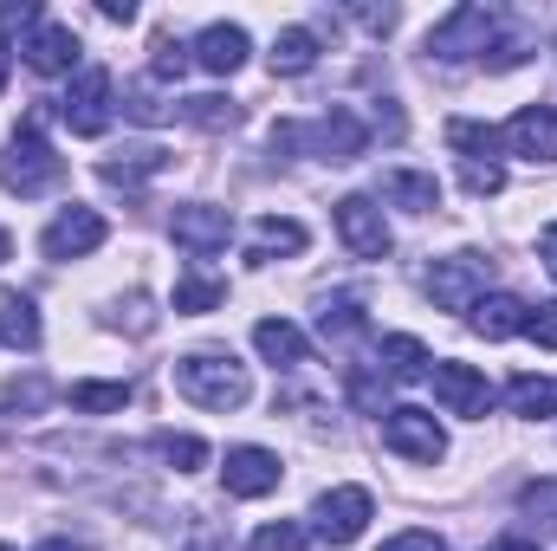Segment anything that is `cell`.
<instances>
[{"instance_id":"obj_1","label":"cell","mask_w":557,"mask_h":551,"mask_svg":"<svg viewBox=\"0 0 557 551\" xmlns=\"http://www.w3.org/2000/svg\"><path fill=\"white\" fill-rule=\"evenodd\" d=\"M175 390L195 403V409H240L247 396H253V383H247V364H234L227 351H188V357H175Z\"/></svg>"},{"instance_id":"obj_2","label":"cell","mask_w":557,"mask_h":551,"mask_svg":"<svg viewBox=\"0 0 557 551\" xmlns=\"http://www.w3.org/2000/svg\"><path fill=\"white\" fill-rule=\"evenodd\" d=\"M305 149V156H318V162H357L363 156V143H370V124L357 118V111H344V105H331L324 118H311V124H278L273 131V149Z\"/></svg>"},{"instance_id":"obj_3","label":"cell","mask_w":557,"mask_h":551,"mask_svg":"<svg viewBox=\"0 0 557 551\" xmlns=\"http://www.w3.org/2000/svg\"><path fill=\"white\" fill-rule=\"evenodd\" d=\"M59 175H65L59 149L46 143L39 118H26V124L13 131V143H7V156H0V188H13V195H46Z\"/></svg>"},{"instance_id":"obj_4","label":"cell","mask_w":557,"mask_h":551,"mask_svg":"<svg viewBox=\"0 0 557 551\" xmlns=\"http://www.w3.org/2000/svg\"><path fill=\"white\" fill-rule=\"evenodd\" d=\"M493 33H499V13H493V7H454V13L428 33V52H434V59H486Z\"/></svg>"},{"instance_id":"obj_5","label":"cell","mask_w":557,"mask_h":551,"mask_svg":"<svg viewBox=\"0 0 557 551\" xmlns=\"http://www.w3.org/2000/svg\"><path fill=\"white\" fill-rule=\"evenodd\" d=\"M59 118L72 124V137H104V131H111V72H104V65H85V72L65 85Z\"/></svg>"},{"instance_id":"obj_6","label":"cell","mask_w":557,"mask_h":551,"mask_svg":"<svg viewBox=\"0 0 557 551\" xmlns=\"http://www.w3.org/2000/svg\"><path fill=\"white\" fill-rule=\"evenodd\" d=\"M311 519H318V539L324 546H357L363 526L376 519V500H370V487H331V493H318Z\"/></svg>"},{"instance_id":"obj_7","label":"cell","mask_w":557,"mask_h":551,"mask_svg":"<svg viewBox=\"0 0 557 551\" xmlns=\"http://www.w3.org/2000/svg\"><path fill=\"white\" fill-rule=\"evenodd\" d=\"M428 298L441 311H473L486 298V260L480 254H447L428 267Z\"/></svg>"},{"instance_id":"obj_8","label":"cell","mask_w":557,"mask_h":551,"mask_svg":"<svg viewBox=\"0 0 557 551\" xmlns=\"http://www.w3.org/2000/svg\"><path fill=\"white\" fill-rule=\"evenodd\" d=\"M337 234H344V247L357 254V260H389V221H383V208L370 201V195H344L337 201Z\"/></svg>"},{"instance_id":"obj_9","label":"cell","mask_w":557,"mask_h":551,"mask_svg":"<svg viewBox=\"0 0 557 551\" xmlns=\"http://www.w3.org/2000/svg\"><path fill=\"white\" fill-rule=\"evenodd\" d=\"M428 383H434V403H441L447 415L480 421V415L493 409V383H486L473 364H434V370H428Z\"/></svg>"},{"instance_id":"obj_10","label":"cell","mask_w":557,"mask_h":551,"mask_svg":"<svg viewBox=\"0 0 557 551\" xmlns=\"http://www.w3.org/2000/svg\"><path fill=\"white\" fill-rule=\"evenodd\" d=\"M104 215L98 208H65L46 234H39V247H46V260H85V254H98L104 247Z\"/></svg>"},{"instance_id":"obj_11","label":"cell","mask_w":557,"mask_h":551,"mask_svg":"<svg viewBox=\"0 0 557 551\" xmlns=\"http://www.w3.org/2000/svg\"><path fill=\"white\" fill-rule=\"evenodd\" d=\"M383 441H389L403 461H428V467L447 454V434H441V421L428 409H389L383 415Z\"/></svg>"},{"instance_id":"obj_12","label":"cell","mask_w":557,"mask_h":551,"mask_svg":"<svg viewBox=\"0 0 557 551\" xmlns=\"http://www.w3.org/2000/svg\"><path fill=\"white\" fill-rule=\"evenodd\" d=\"M78 52H85V46H78V33H72L65 20H39V26L20 39V59H26L39 78H59V72H72V65H78Z\"/></svg>"},{"instance_id":"obj_13","label":"cell","mask_w":557,"mask_h":551,"mask_svg":"<svg viewBox=\"0 0 557 551\" xmlns=\"http://www.w3.org/2000/svg\"><path fill=\"white\" fill-rule=\"evenodd\" d=\"M175 247H188L195 260H208V254H221L227 247V234H234V215L227 208H208V201H188V208H175Z\"/></svg>"},{"instance_id":"obj_14","label":"cell","mask_w":557,"mask_h":551,"mask_svg":"<svg viewBox=\"0 0 557 551\" xmlns=\"http://www.w3.org/2000/svg\"><path fill=\"white\" fill-rule=\"evenodd\" d=\"M499 149L525 156V162H557V111L552 105H525L506 131H499Z\"/></svg>"},{"instance_id":"obj_15","label":"cell","mask_w":557,"mask_h":551,"mask_svg":"<svg viewBox=\"0 0 557 551\" xmlns=\"http://www.w3.org/2000/svg\"><path fill=\"white\" fill-rule=\"evenodd\" d=\"M278 454L273 448H227V467H221V480H227V493L234 500H267L278 487Z\"/></svg>"},{"instance_id":"obj_16","label":"cell","mask_w":557,"mask_h":551,"mask_svg":"<svg viewBox=\"0 0 557 551\" xmlns=\"http://www.w3.org/2000/svg\"><path fill=\"white\" fill-rule=\"evenodd\" d=\"M188 52H195V65H201V72L227 78V72H240V65H247V52H253V46H247V33H240V26L214 20V26H201V33H195V46H188Z\"/></svg>"},{"instance_id":"obj_17","label":"cell","mask_w":557,"mask_h":551,"mask_svg":"<svg viewBox=\"0 0 557 551\" xmlns=\"http://www.w3.org/2000/svg\"><path fill=\"white\" fill-rule=\"evenodd\" d=\"M376 370H383V383H421V377L434 370V357H428V344H421V338L396 331V338H383V344H376Z\"/></svg>"},{"instance_id":"obj_18","label":"cell","mask_w":557,"mask_h":551,"mask_svg":"<svg viewBox=\"0 0 557 551\" xmlns=\"http://www.w3.org/2000/svg\"><path fill=\"white\" fill-rule=\"evenodd\" d=\"M467 325H473L486 344H499V338L525 331V298H512V292H486V298L467 311Z\"/></svg>"},{"instance_id":"obj_19","label":"cell","mask_w":557,"mask_h":551,"mask_svg":"<svg viewBox=\"0 0 557 551\" xmlns=\"http://www.w3.org/2000/svg\"><path fill=\"white\" fill-rule=\"evenodd\" d=\"M267 59H273V78H305V72L318 65V33H311V26H285Z\"/></svg>"},{"instance_id":"obj_20","label":"cell","mask_w":557,"mask_h":551,"mask_svg":"<svg viewBox=\"0 0 557 551\" xmlns=\"http://www.w3.org/2000/svg\"><path fill=\"white\" fill-rule=\"evenodd\" d=\"M383 195H389L396 208H409V215H434V208H441V182L421 175V169H389V175H383Z\"/></svg>"},{"instance_id":"obj_21","label":"cell","mask_w":557,"mask_h":551,"mask_svg":"<svg viewBox=\"0 0 557 551\" xmlns=\"http://www.w3.org/2000/svg\"><path fill=\"white\" fill-rule=\"evenodd\" d=\"M253 344H260V357L278 364V370H298V364H305V331L285 325V318H260V325H253Z\"/></svg>"},{"instance_id":"obj_22","label":"cell","mask_w":557,"mask_h":551,"mask_svg":"<svg viewBox=\"0 0 557 551\" xmlns=\"http://www.w3.org/2000/svg\"><path fill=\"white\" fill-rule=\"evenodd\" d=\"M0 344L7 351H39V311H33V298H20V292L0 298Z\"/></svg>"},{"instance_id":"obj_23","label":"cell","mask_w":557,"mask_h":551,"mask_svg":"<svg viewBox=\"0 0 557 551\" xmlns=\"http://www.w3.org/2000/svg\"><path fill=\"white\" fill-rule=\"evenodd\" d=\"M305 241H311V234H305L298 221H285V215H267V221L253 228V247H247V254L267 267V260H278V254H305Z\"/></svg>"},{"instance_id":"obj_24","label":"cell","mask_w":557,"mask_h":551,"mask_svg":"<svg viewBox=\"0 0 557 551\" xmlns=\"http://www.w3.org/2000/svg\"><path fill=\"white\" fill-rule=\"evenodd\" d=\"M506 409L512 415H557V377H512L506 383Z\"/></svg>"},{"instance_id":"obj_25","label":"cell","mask_w":557,"mask_h":551,"mask_svg":"<svg viewBox=\"0 0 557 551\" xmlns=\"http://www.w3.org/2000/svg\"><path fill=\"white\" fill-rule=\"evenodd\" d=\"M318 331H324V338H357V331H370V318H363V298H350V292H331V298L318 305Z\"/></svg>"},{"instance_id":"obj_26","label":"cell","mask_w":557,"mask_h":551,"mask_svg":"<svg viewBox=\"0 0 557 551\" xmlns=\"http://www.w3.org/2000/svg\"><path fill=\"white\" fill-rule=\"evenodd\" d=\"M156 169H169V156H162V149H131L124 162H117V156H111V162H98V175H104L111 188H137L143 175H156Z\"/></svg>"},{"instance_id":"obj_27","label":"cell","mask_w":557,"mask_h":551,"mask_svg":"<svg viewBox=\"0 0 557 551\" xmlns=\"http://www.w3.org/2000/svg\"><path fill=\"white\" fill-rule=\"evenodd\" d=\"M195 131H234L240 124V105L234 98H221V91H208V98H188V105H175Z\"/></svg>"},{"instance_id":"obj_28","label":"cell","mask_w":557,"mask_h":551,"mask_svg":"<svg viewBox=\"0 0 557 551\" xmlns=\"http://www.w3.org/2000/svg\"><path fill=\"white\" fill-rule=\"evenodd\" d=\"M447 143L460 149V162H493L499 131H486V124H473V118H454V124H447Z\"/></svg>"},{"instance_id":"obj_29","label":"cell","mask_w":557,"mask_h":551,"mask_svg":"<svg viewBox=\"0 0 557 551\" xmlns=\"http://www.w3.org/2000/svg\"><path fill=\"white\" fill-rule=\"evenodd\" d=\"M131 403V383H72V409L78 415H117Z\"/></svg>"},{"instance_id":"obj_30","label":"cell","mask_w":557,"mask_h":551,"mask_svg":"<svg viewBox=\"0 0 557 551\" xmlns=\"http://www.w3.org/2000/svg\"><path fill=\"white\" fill-rule=\"evenodd\" d=\"M221 298H227L221 279H208V273H182L175 279V311H214Z\"/></svg>"},{"instance_id":"obj_31","label":"cell","mask_w":557,"mask_h":551,"mask_svg":"<svg viewBox=\"0 0 557 551\" xmlns=\"http://www.w3.org/2000/svg\"><path fill=\"white\" fill-rule=\"evenodd\" d=\"M124 111H131L137 124H162V118H175V105L156 98V78H137V85L124 91Z\"/></svg>"},{"instance_id":"obj_32","label":"cell","mask_w":557,"mask_h":551,"mask_svg":"<svg viewBox=\"0 0 557 551\" xmlns=\"http://www.w3.org/2000/svg\"><path fill=\"white\" fill-rule=\"evenodd\" d=\"M156 454H162L169 467H182V474H188V467H201V461H208V441H195V434H156Z\"/></svg>"},{"instance_id":"obj_33","label":"cell","mask_w":557,"mask_h":551,"mask_svg":"<svg viewBox=\"0 0 557 551\" xmlns=\"http://www.w3.org/2000/svg\"><path fill=\"white\" fill-rule=\"evenodd\" d=\"M525 59H532V39L506 33V39H493V46H486V59H480V65H486V72H512V65H525Z\"/></svg>"},{"instance_id":"obj_34","label":"cell","mask_w":557,"mask_h":551,"mask_svg":"<svg viewBox=\"0 0 557 551\" xmlns=\"http://www.w3.org/2000/svg\"><path fill=\"white\" fill-rule=\"evenodd\" d=\"M188 59H195V52H188L182 39H169V33H162V39H156V59H149V78H182V72H188Z\"/></svg>"},{"instance_id":"obj_35","label":"cell","mask_w":557,"mask_h":551,"mask_svg":"<svg viewBox=\"0 0 557 551\" xmlns=\"http://www.w3.org/2000/svg\"><path fill=\"white\" fill-rule=\"evenodd\" d=\"M253 551H305V526H292V519L260 526V532H253Z\"/></svg>"},{"instance_id":"obj_36","label":"cell","mask_w":557,"mask_h":551,"mask_svg":"<svg viewBox=\"0 0 557 551\" xmlns=\"http://www.w3.org/2000/svg\"><path fill=\"white\" fill-rule=\"evenodd\" d=\"M525 338L545 344V351H557V298L552 305H525Z\"/></svg>"},{"instance_id":"obj_37","label":"cell","mask_w":557,"mask_h":551,"mask_svg":"<svg viewBox=\"0 0 557 551\" xmlns=\"http://www.w3.org/2000/svg\"><path fill=\"white\" fill-rule=\"evenodd\" d=\"M519 506H525V513H539V519L557 532V480H532V487L519 493Z\"/></svg>"},{"instance_id":"obj_38","label":"cell","mask_w":557,"mask_h":551,"mask_svg":"<svg viewBox=\"0 0 557 551\" xmlns=\"http://www.w3.org/2000/svg\"><path fill=\"white\" fill-rule=\"evenodd\" d=\"M460 182H467L473 195H499V188H506V169H499V162H460Z\"/></svg>"},{"instance_id":"obj_39","label":"cell","mask_w":557,"mask_h":551,"mask_svg":"<svg viewBox=\"0 0 557 551\" xmlns=\"http://www.w3.org/2000/svg\"><path fill=\"white\" fill-rule=\"evenodd\" d=\"M383 551H447V546H441L434 532H396V539H389Z\"/></svg>"},{"instance_id":"obj_40","label":"cell","mask_w":557,"mask_h":551,"mask_svg":"<svg viewBox=\"0 0 557 551\" xmlns=\"http://www.w3.org/2000/svg\"><path fill=\"white\" fill-rule=\"evenodd\" d=\"M98 13H104L111 26H131V20H137V7H131V0H98Z\"/></svg>"},{"instance_id":"obj_41","label":"cell","mask_w":557,"mask_h":551,"mask_svg":"<svg viewBox=\"0 0 557 551\" xmlns=\"http://www.w3.org/2000/svg\"><path fill=\"white\" fill-rule=\"evenodd\" d=\"M539 260H545V267H552V279H557V221L539 234Z\"/></svg>"},{"instance_id":"obj_42","label":"cell","mask_w":557,"mask_h":551,"mask_svg":"<svg viewBox=\"0 0 557 551\" xmlns=\"http://www.w3.org/2000/svg\"><path fill=\"white\" fill-rule=\"evenodd\" d=\"M188 551H221V546H214V532H208V526H201V532H195V539H188Z\"/></svg>"},{"instance_id":"obj_43","label":"cell","mask_w":557,"mask_h":551,"mask_svg":"<svg viewBox=\"0 0 557 551\" xmlns=\"http://www.w3.org/2000/svg\"><path fill=\"white\" fill-rule=\"evenodd\" d=\"M486 551H539L532 539H499V546H486Z\"/></svg>"},{"instance_id":"obj_44","label":"cell","mask_w":557,"mask_h":551,"mask_svg":"<svg viewBox=\"0 0 557 551\" xmlns=\"http://www.w3.org/2000/svg\"><path fill=\"white\" fill-rule=\"evenodd\" d=\"M7 72H13V52H7V39H0V91H7Z\"/></svg>"},{"instance_id":"obj_45","label":"cell","mask_w":557,"mask_h":551,"mask_svg":"<svg viewBox=\"0 0 557 551\" xmlns=\"http://www.w3.org/2000/svg\"><path fill=\"white\" fill-rule=\"evenodd\" d=\"M39 551H78V539H46Z\"/></svg>"},{"instance_id":"obj_46","label":"cell","mask_w":557,"mask_h":551,"mask_svg":"<svg viewBox=\"0 0 557 551\" xmlns=\"http://www.w3.org/2000/svg\"><path fill=\"white\" fill-rule=\"evenodd\" d=\"M7 254H13V234H7V228H0V260H7Z\"/></svg>"},{"instance_id":"obj_47","label":"cell","mask_w":557,"mask_h":551,"mask_svg":"<svg viewBox=\"0 0 557 551\" xmlns=\"http://www.w3.org/2000/svg\"><path fill=\"white\" fill-rule=\"evenodd\" d=\"M0 551H7V546H0Z\"/></svg>"}]
</instances>
